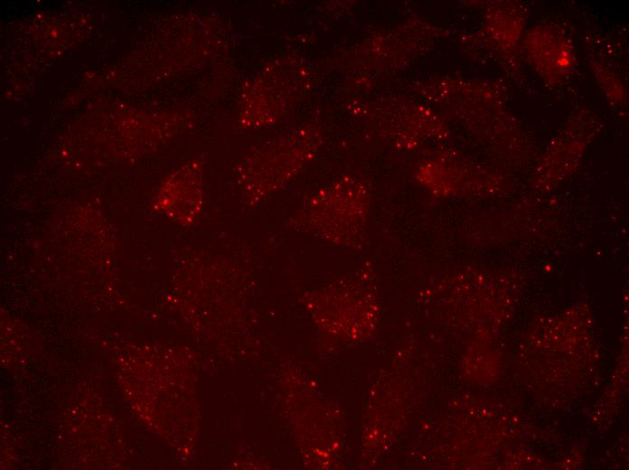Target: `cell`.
Listing matches in <instances>:
<instances>
[{
    "label": "cell",
    "instance_id": "6da1fadb",
    "mask_svg": "<svg viewBox=\"0 0 629 470\" xmlns=\"http://www.w3.org/2000/svg\"><path fill=\"white\" fill-rule=\"evenodd\" d=\"M527 53L538 72L548 80H561L568 76L574 61L572 47L560 32L540 28L530 32Z\"/></svg>",
    "mask_w": 629,
    "mask_h": 470
}]
</instances>
